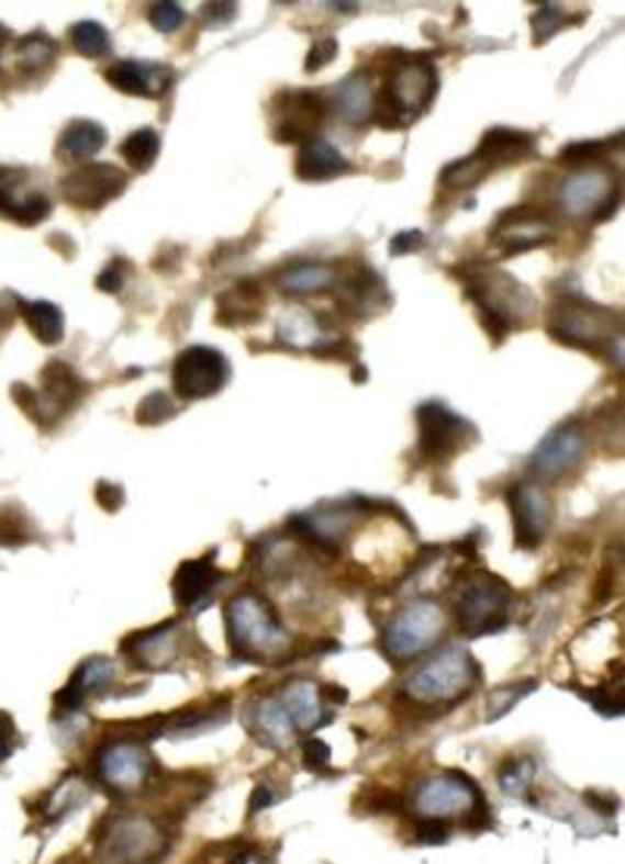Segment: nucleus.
I'll use <instances>...</instances> for the list:
<instances>
[{
    "instance_id": "14",
    "label": "nucleus",
    "mask_w": 625,
    "mask_h": 864,
    "mask_svg": "<svg viewBox=\"0 0 625 864\" xmlns=\"http://www.w3.org/2000/svg\"><path fill=\"white\" fill-rule=\"evenodd\" d=\"M506 504L512 515L515 546L525 551L539 548L553 523V502L547 491L534 482H515L506 491Z\"/></svg>"
},
{
    "instance_id": "55",
    "label": "nucleus",
    "mask_w": 625,
    "mask_h": 864,
    "mask_svg": "<svg viewBox=\"0 0 625 864\" xmlns=\"http://www.w3.org/2000/svg\"><path fill=\"white\" fill-rule=\"evenodd\" d=\"M333 8H338V10H344V12H350V10H356L355 4H333Z\"/></svg>"
},
{
    "instance_id": "53",
    "label": "nucleus",
    "mask_w": 625,
    "mask_h": 864,
    "mask_svg": "<svg viewBox=\"0 0 625 864\" xmlns=\"http://www.w3.org/2000/svg\"><path fill=\"white\" fill-rule=\"evenodd\" d=\"M98 498H100L101 504L103 507L109 509V502H114V507L120 506L122 504V491L116 485H111L109 482H103L100 485V490H98Z\"/></svg>"
},
{
    "instance_id": "26",
    "label": "nucleus",
    "mask_w": 625,
    "mask_h": 864,
    "mask_svg": "<svg viewBox=\"0 0 625 864\" xmlns=\"http://www.w3.org/2000/svg\"><path fill=\"white\" fill-rule=\"evenodd\" d=\"M389 301L388 288L377 271L361 266L342 287V304L353 314L369 315Z\"/></svg>"
},
{
    "instance_id": "31",
    "label": "nucleus",
    "mask_w": 625,
    "mask_h": 864,
    "mask_svg": "<svg viewBox=\"0 0 625 864\" xmlns=\"http://www.w3.org/2000/svg\"><path fill=\"white\" fill-rule=\"evenodd\" d=\"M105 142L107 134L101 125L89 120H78L63 131L59 138V155L70 161L87 160L96 153H100Z\"/></svg>"
},
{
    "instance_id": "32",
    "label": "nucleus",
    "mask_w": 625,
    "mask_h": 864,
    "mask_svg": "<svg viewBox=\"0 0 625 864\" xmlns=\"http://www.w3.org/2000/svg\"><path fill=\"white\" fill-rule=\"evenodd\" d=\"M24 321L29 325L30 332L34 334L41 343L45 345H56L63 339V314L62 310L46 301L24 304Z\"/></svg>"
},
{
    "instance_id": "42",
    "label": "nucleus",
    "mask_w": 625,
    "mask_h": 864,
    "mask_svg": "<svg viewBox=\"0 0 625 864\" xmlns=\"http://www.w3.org/2000/svg\"><path fill=\"white\" fill-rule=\"evenodd\" d=\"M336 56H338V41L334 37L316 41L306 54L304 70L309 74L317 72L323 67H327L328 63H333Z\"/></svg>"
},
{
    "instance_id": "3",
    "label": "nucleus",
    "mask_w": 625,
    "mask_h": 864,
    "mask_svg": "<svg viewBox=\"0 0 625 864\" xmlns=\"http://www.w3.org/2000/svg\"><path fill=\"white\" fill-rule=\"evenodd\" d=\"M466 298L476 304L479 323L495 345L510 336L521 317L532 310V295L512 277L492 276L479 266V271L466 273Z\"/></svg>"
},
{
    "instance_id": "37",
    "label": "nucleus",
    "mask_w": 625,
    "mask_h": 864,
    "mask_svg": "<svg viewBox=\"0 0 625 864\" xmlns=\"http://www.w3.org/2000/svg\"><path fill=\"white\" fill-rule=\"evenodd\" d=\"M580 18H569L565 15L558 7H543L537 10L531 18L532 35H534V45L539 46L547 43L553 35L558 34L559 30L569 24L580 23Z\"/></svg>"
},
{
    "instance_id": "5",
    "label": "nucleus",
    "mask_w": 625,
    "mask_h": 864,
    "mask_svg": "<svg viewBox=\"0 0 625 864\" xmlns=\"http://www.w3.org/2000/svg\"><path fill=\"white\" fill-rule=\"evenodd\" d=\"M622 321L613 312L592 304L580 295H565L550 306L548 334L565 347L591 354L613 352L614 336Z\"/></svg>"
},
{
    "instance_id": "44",
    "label": "nucleus",
    "mask_w": 625,
    "mask_h": 864,
    "mask_svg": "<svg viewBox=\"0 0 625 864\" xmlns=\"http://www.w3.org/2000/svg\"><path fill=\"white\" fill-rule=\"evenodd\" d=\"M331 760V748L320 738H309L303 743V765L304 770L312 773H323L328 770Z\"/></svg>"
},
{
    "instance_id": "36",
    "label": "nucleus",
    "mask_w": 625,
    "mask_h": 864,
    "mask_svg": "<svg viewBox=\"0 0 625 864\" xmlns=\"http://www.w3.org/2000/svg\"><path fill=\"white\" fill-rule=\"evenodd\" d=\"M622 147V133L616 134L614 138L609 139H587V142H576V144L565 145L561 153H559V164H567V166H580V164H589V161L602 158L605 153Z\"/></svg>"
},
{
    "instance_id": "19",
    "label": "nucleus",
    "mask_w": 625,
    "mask_h": 864,
    "mask_svg": "<svg viewBox=\"0 0 625 864\" xmlns=\"http://www.w3.org/2000/svg\"><path fill=\"white\" fill-rule=\"evenodd\" d=\"M177 621H166L155 628L131 633L123 641L122 652L131 665L144 671H161L171 665L178 654Z\"/></svg>"
},
{
    "instance_id": "4",
    "label": "nucleus",
    "mask_w": 625,
    "mask_h": 864,
    "mask_svg": "<svg viewBox=\"0 0 625 864\" xmlns=\"http://www.w3.org/2000/svg\"><path fill=\"white\" fill-rule=\"evenodd\" d=\"M479 677L481 665L476 658L454 647L438 652L408 677L405 696L422 705L454 704L473 691Z\"/></svg>"
},
{
    "instance_id": "2",
    "label": "nucleus",
    "mask_w": 625,
    "mask_h": 864,
    "mask_svg": "<svg viewBox=\"0 0 625 864\" xmlns=\"http://www.w3.org/2000/svg\"><path fill=\"white\" fill-rule=\"evenodd\" d=\"M227 643L237 660L265 663L288 649L290 638L268 601L254 592H243L224 608Z\"/></svg>"
},
{
    "instance_id": "10",
    "label": "nucleus",
    "mask_w": 625,
    "mask_h": 864,
    "mask_svg": "<svg viewBox=\"0 0 625 864\" xmlns=\"http://www.w3.org/2000/svg\"><path fill=\"white\" fill-rule=\"evenodd\" d=\"M136 738L112 734L96 756V773L103 786L120 797H127L144 789L150 782L155 762Z\"/></svg>"
},
{
    "instance_id": "17",
    "label": "nucleus",
    "mask_w": 625,
    "mask_h": 864,
    "mask_svg": "<svg viewBox=\"0 0 625 864\" xmlns=\"http://www.w3.org/2000/svg\"><path fill=\"white\" fill-rule=\"evenodd\" d=\"M127 177L111 164H90L62 182L63 199L79 210H100L122 194Z\"/></svg>"
},
{
    "instance_id": "20",
    "label": "nucleus",
    "mask_w": 625,
    "mask_h": 864,
    "mask_svg": "<svg viewBox=\"0 0 625 864\" xmlns=\"http://www.w3.org/2000/svg\"><path fill=\"white\" fill-rule=\"evenodd\" d=\"M222 581L224 575L221 570H216L211 557L182 562L172 579L175 601L183 610H202L213 601Z\"/></svg>"
},
{
    "instance_id": "33",
    "label": "nucleus",
    "mask_w": 625,
    "mask_h": 864,
    "mask_svg": "<svg viewBox=\"0 0 625 864\" xmlns=\"http://www.w3.org/2000/svg\"><path fill=\"white\" fill-rule=\"evenodd\" d=\"M120 153L134 171L147 172L160 155V136L153 128H139L123 142Z\"/></svg>"
},
{
    "instance_id": "50",
    "label": "nucleus",
    "mask_w": 625,
    "mask_h": 864,
    "mask_svg": "<svg viewBox=\"0 0 625 864\" xmlns=\"http://www.w3.org/2000/svg\"><path fill=\"white\" fill-rule=\"evenodd\" d=\"M204 19L210 24H224L232 21L233 13H235V4H210L204 7Z\"/></svg>"
},
{
    "instance_id": "48",
    "label": "nucleus",
    "mask_w": 625,
    "mask_h": 864,
    "mask_svg": "<svg viewBox=\"0 0 625 864\" xmlns=\"http://www.w3.org/2000/svg\"><path fill=\"white\" fill-rule=\"evenodd\" d=\"M585 800L592 809H596L598 813L602 815H614L616 813V809H618V798L609 797V795H602V793L596 792H589L585 793Z\"/></svg>"
},
{
    "instance_id": "1",
    "label": "nucleus",
    "mask_w": 625,
    "mask_h": 864,
    "mask_svg": "<svg viewBox=\"0 0 625 864\" xmlns=\"http://www.w3.org/2000/svg\"><path fill=\"white\" fill-rule=\"evenodd\" d=\"M437 90V67L429 57H402L372 98V122L386 131L411 127L429 111Z\"/></svg>"
},
{
    "instance_id": "46",
    "label": "nucleus",
    "mask_w": 625,
    "mask_h": 864,
    "mask_svg": "<svg viewBox=\"0 0 625 864\" xmlns=\"http://www.w3.org/2000/svg\"><path fill=\"white\" fill-rule=\"evenodd\" d=\"M424 246H426V235L418 232V229H410V232L397 233V235H394L393 240L389 244V254L393 255V257L415 254V251L424 248Z\"/></svg>"
},
{
    "instance_id": "28",
    "label": "nucleus",
    "mask_w": 625,
    "mask_h": 864,
    "mask_svg": "<svg viewBox=\"0 0 625 864\" xmlns=\"http://www.w3.org/2000/svg\"><path fill=\"white\" fill-rule=\"evenodd\" d=\"M15 177H8L7 171L0 169V216L19 222L23 226L40 224L51 213V202L43 194H29L24 199H15L13 186Z\"/></svg>"
},
{
    "instance_id": "23",
    "label": "nucleus",
    "mask_w": 625,
    "mask_h": 864,
    "mask_svg": "<svg viewBox=\"0 0 625 864\" xmlns=\"http://www.w3.org/2000/svg\"><path fill=\"white\" fill-rule=\"evenodd\" d=\"M293 171L303 182H327L355 171V167L333 144L316 136L299 147Z\"/></svg>"
},
{
    "instance_id": "30",
    "label": "nucleus",
    "mask_w": 625,
    "mask_h": 864,
    "mask_svg": "<svg viewBox=\"0 0 625 864\" xmlns=\"http://www.w3.org/2000/svg\"><path fill=\"white\" fill-rule=\"evenodd\" d=\"M334 284V271L327 265H298L287 268L277 279V287L284 295H314L322 293Z\"/></svg>"
},
{
    "instance_id": "11",
    "label": "nucleus",
    "mask_w": 625,
    "mask_h": 864,
    "mask_svg": "<svg viewBox=\"0 0 625 864\" xmlns=\"http://www.w3.org/2000/svg\"><path fill=\"white\" fill-rule=\"evenodd\" d=\"M559 202L572 221L607 222L622 205V186L611 172L589 167L565 180L559 189Z\"/></svg>"
},
{
    "instance_id": "51",
    "label": "nucleus",
    "mask_w": 625,
    "mask_h": 864,
    "mask_svg": "<svg viewBox=\"0 0 625 864\" xmlns=\"http://www.w3.org/2000/svg\"><path fill=\"white\" fill-rule=\"evenodd\" d=\"M271 803H274V795H271L270 789L265 786H257L252 793V797H249V813H257L260 809L271 806Z\"/></svg>"
},
{
    "instance_id": "49",
    "label": "nucleus",
    "mask_w": 625,
    "mask_h": 864,
    "mask_svg": "<svg viewBox=\"0 0 625 864\" xmlns=\"http://www.w3.org/2000/svg\"><path fill=\"white\" fill-rule=\"evenodd\" d=\"M369 806H372V811H397L402 806L400 797L393 792H378L369 798Z\"/></svg>"
},
{
    "instance_id": "27",
    "label": "nucleus",
    "mask_w": 625,
    "mask_h": 864,
    "mask_svg": "<svg viewBox=\"0 0 625 864\" xmlns=\"http://www.w3.org/2000/svg\"><path fill=\"white\" fill-rule=\"evenodd\" d=\"M372 98L375 94L366 74H353L336 87L333 103L345 123L358 127L371 120Z\"/></svg>"
},
{
    "instance_id": "35",
    "label": "nucleus",
    "mask_w": 625,
    "mask_h": 864,
    "mask_svg": "<svg viewBox=\"0 0 625 864\" xmlns=\"http://www.w3.org/2000/svg\"><path fill=\"white\" fill-rule=\"evenodd\" d=\"M70 40H72L74 51L81 56L92 57V59L105 56L107 52L111 51V40H109L107 30L92 21L76 24Z\"/></svg>"
},
{
    "instance_id": "25",
    "label": "nucleus",
    "mask_w": 625,
    "mask_h": 864,
    "mask_svg": "<svg viewBox=\"0 0 625 864\" xmlns=\"http://www.w3.org/2000/svg\"><path fill=\"white\" fill-rule=\"evenodd\" d=\"M290 716L295 731L312 732L325 726L327 716L323 715L320 688L310 680H293L277 696Z\"/></svg>"
},
{
    "instance_id": "24",
    "label": "nucleus",
    "mask_w": 625,
    "mask_h": 864,
    "mask_svg": "<svg viewBox=\"0 0 625 864\" xmlns=\"http://www.w3.org/2000/svg\"><path fill=\"white\" fill-rule=\"evenodd\" d=\"M112 680H114V665L107 658L85 661L83 665L74 672L67 687L62 688V693L57 694V707H62L65 712L78 710L89 696L103 693L111 687Z\"/></svg>"
},
{
    "instance_id": "41",
    "label": "nucleus",
    "mask_w": 625,
    "mask_h": 864,
    "mask_svg": "<svg viewBox=\"0 0 625 864\" xmlns=\"http://www.w3.org/2000/svg\"><path fill=\"white\" fill-rule=\"evenodd\" d=\"M186 19L182 8L175 4V2H160L150 8L149 21L158 32H175L180 29Z\"/></svg>"
},
{
    "instance_id": "52",
    "label": "nucleus",
    "mask_w": 625,
    "mask_h": 864,
    "mask_svg": "<svg viewBox=\"0 0 625 864\" xmlns=\"http://www.w3.org/2000/svg\"><path fill=\"white\" fill-rule=\"evenodd\" d=\"M320 698L328 704L345 705L349 699V693H347V688L338 687V685H323L320 688Z\"/></svg>"
},
{
    "instance_id": "45",
    "label": "nucleus",
    "mask_w": 625,
    "mask_h": 864,
    "mask_svg": "<svg viewBox=\"0 0 625 864\" xmlns=\"http://www.w3.org/2000/svg\"><path fill=\"white\" fill-rule=\"evenodd\" d=\"M0 545L13 546L29 540L30 523L23 515L0 518Z\"/></svg>"
},
{
    "instance_id": "22",
    "label": "nucleus",
    "mask_w": 625,
    "mask_h": 864,
    "mask_svg": "<svg viewBox=\"0 0 625 864\" xmlns=\"http://www.w3.org/2000/svg\"><path fill=\"white\" fill-rule=\"evenodd\" d=\"M105 79L123 94L155 100L169 90L175 72L160 63L118 61L107 68Z\"/></svg>"
},
{
    "instance_id": "21",
    "label": "nucleus",
    "mask_w": 625,
    "mask_h": 864,
    "mask_svg": "<svg viewBox=\"0 0 625 864\" xmlns=\"http://www.w3.org/2000/svg\"><path fill=\"white\" fill-rule=\"evenodd\" d=\"M537 138L526 131L517 128L493 127L482 134L477 149L471 153L477 164L490 175L499 167L520 164L534 155Z\"/></svg>"
},
{
    "instance_id": "18",
    "label": "nucleus",
    "mask_w": 625,
    "mask_h": 864,
    "mask_svg": "<svg viewBox=\"0 0 625 864\" xmlns=\"http://www.w3.org/2000/svg\"><path fill=\"white\" fill-rule=\"evenodd\" d=\"M587 435L580 422L569 419L550 430L532 455L531 465L539 476L561 479L581 462L585 455Z\"/></svg>"
},
{
    "instance_id": "12",
    "label": "nucleus",
    "mask_w": 625,
    "mask_h": 864,
    "mask_svg": "<svg viewBox=\"0 0 625 864\" xmlns=\"http://www.w3.org/2000/svg\"><path fill=\"white\" fill-rule=\"evenodd\" d=\"M230 380V363L224 354L211 347H189L172 367V385L182 400L215 396Z\"/></svg>"
},
{
    "instance_id": "38",
    "label": "nucleus",
    "mask_w": 625,
    "mask_h": 864,
    "mask_svg": "<svg viewBox=\"0 0 625 864\" xmlns=\"http://www.w3.org/2000/svg\"><path fill=\"white\" fill-rule=\"evenodd\" d=\"M536 688V680H525V682L512 683V685L499 687L498 691H493L492 696L488 699V720H499V718L506 715L521 698H525L526 694L534 693Z\"/></svg>"
},
{
    "instance_id": "9",
    "label": "nucleus",
    "mask_w": 625,
    "mask_h": 864,
    "mask_svg": "<svg viewBox=\"0 0 625 864\" xmlns=\"http://www.w3.org/2000/svg\"><path fill=\"white\" fill-rule=\"evenodd\" d=\"M166 833L153 820L118 817L103 824L100 850L112 864H156L166 857Z\"/></svg>"
},
{
    "instance_id": "34",
    "label": "nucleus",
    "mask_w": 625,
    "mask_h": 864,
    "mask_svg": "<svg viewBox=\"0 0 625 864\" xmlns=\"http://www.w3.org/2000/svg\"><path fill=\"white\" fill-rule=\"evenodd\" d=\"M230 704L224 699H216L211 704L194 705L188 709L180 710L177 718H171L169 729L175 732L197 731L202 727L215 723L221 718H226Z\"/></svg>"
},
{
    "instance_id": "43",
    "label": "nucleus",
    "mask_w": 625,
    "mask_h": 864,
    "mask_svg": "<svg viewBox=\"0 0 625 864\" xmlns=\"http://www.w3.org/2000/svg\"><path fill=\"white\" fill-rule=\"evenodd\" d=\"M448 837L449 826L444 819L424 817V819H418V822L415 824V839L421 844L437 846V844L448 841Z\"/></svg>"
},
{
    "instance_id": "7",
    "label": "nucleus",
    "mask_w": 625,
    "mask_h": 864,
    "mask_svg": "<svg viewBox=\"0 0 625 864\" xmlns=\"http://www.w3.org/2000/svg\"><path fill=\"white\" fill-rule=\"evenodd\" d=\"M448 616L437 601H411L391 619L382 638L389 660L410 661L443 638Z\"/></svg>"
},
{
    "instance_id": "8",
    "label": "nucleus",
    "mask_w": 625,
    "mask_h": 864,
    "mask_svg": "<svg viewBox=\"0 0 625 864\" xmlns=\"http://www.w3.org/2000/svg\"><path fill=\"white\" fill-rule=\"evenodd\" d=\"M416 429L418 455L432 463L448 462L479 440L473 424L440 402L422 403L416 408Z\"/></svg>"
},
{
    "instance_id": "13",
    "label": "nucleus",
    "mask_w": 625,
    "mask_h": 864,
    "mask_svg": "<svg viewBox=\"0 0 625 864\" xmlns=\"http://www.w3.org/2000/svg\"><path fill=\"white\" fill-rule=\"evenodd\" d=\"M490 240L501 248L504 259H512L553 243L550 218L537 205H512L499 213Z\"/></svg>"
},
{
    "instance_id": "6",
    "label": "nucleus",
    "mask_w": 625,
    "mask_h": 864,
    "mask_svg": "<svg viewBox=\"0 0 625 864\" xmlns=\"http://www.w3.org/2000/svg\"><path fill=\"white\" fill-rule=\"evenodd\" d=\"M514 592L493 573L479 572L466 581L457 599V621L466 638L503 632L514 611Z\"/></svg>"
},
{
    "instance_id": "47",
    "label": "nucleus",
    "mask_w": 625,
    "mask_h": 864,
    "mask_svg": "<svg viewBox=\"0 0 625 864\" xmlns=\"http://www.w3.org/2000/svg\"><path fill=\"white\" fill-rule=\"evenodd\" d=\"M19 745V731L12 716L0 710V762L10 759Z\"/></svg>"
},
{
    "instance_id": "39",
    "label": "nucleus",
    "mask_w": 625,
    "mask_h": 864,
    "mask_svg": "<svg viewBox=\"0 0 625 864\" xmlns=\"http://www.w3.org/2000/svg\"><path fill=\"white\" fill-rule=\"evenodd\" d=\"M534 771H536V767H534L531 760H517V762L510 760V762H506L501 773H499V782H501L504 793L514 795V797L523 795L531 786Z\"/></svg>"
},
{
    "instance_id": "15",
    "label": "nucleus",
    "mask_w": 625,
    "mask_h": 864,
    "mask_svg": "<svg viewBox=\"0 0 625 864\" xmlns=\"http://www.w3.org/2000/svg\"><path fill=\"white\" fill-rule=\"evenodd\" d=\"M276 109L279 122L274 127V139L277 144H304L306 139L316 138L314 133L328 114V101L317 90H284L277 96Z\"/></svg>"
},
{
    "instance_id": "29",
    "label": "nucleus",
    "mask_w": 625,
    "mask_h": 864,
    "mask_svg": "<svg viewBox=\"0 0 625 864\" xmlns=\"http://www.w3.org/2000/svg\"><path fill=\"white\" fill-rule=\"evenodd\" d=\"M255 731L259 732L263 742L271 748H287L298 734L290 716L282 707L279 698H266L255 705Z\"/></svg>"
},
{
    "instance_id": "16",
    "label": "nucleus",
    "mask_w": 625,
    "mask_h": 864,
    "mask_svg": "<svg viewBox=\"0 0 625 864\" xmlns=\"http://www.w3.org/2000/svg\"><path fill=\"white\" fill-rule=\"evenodd\" d=\"M479 797H482L481 787L473 778L462 771H451L448 775L429 778L418 787L415 809L424 817L446 819L465 815Z\"/></svg>"
},
{
    "instance_id": "54",
    "label": "nucleus",
    "mask_w": 625,
    "mask_h": 864,
    "mask_svg": "<svg viewBox=\"0 0 625 864\" xmlns=\"http://www.w3.org/2000/svg\"><path fill=\"white\" fill-rule=\"evenodd\" d=\"M98 287L105 292H116L118 288L122 287V276H118L116 271L109 270L101 276Z\"/></svg>"
},
{
    "instance_id": "40",
    "label": "nucleus",
    "mask_w": 625,
    "mask_h": 864,
    "mask_svg": "<svg viewBox=\"0 0 625 864\" xmlns=\"http://www.w3.org/2000/svg\"><path fill=\"white\" fill-rule=\"evenodd\" d=\"M172 411L175 407H172L171 400L166 394L156 392V394L145 397L139 405L138 422L139 424H160V422L171 418Z\"/></svg>"
}]
</instances>
